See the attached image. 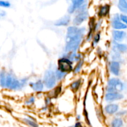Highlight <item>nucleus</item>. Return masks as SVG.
<instances>
[{
	"label": "nucleus",
	"instance_id": "32",
	"mask_svg": "<svg viewBox=\"0 0 127 127\" xmlns=\"http://www.w3.org/2000/svg\"><path fill=\"white\" fill-rule=\"evenodd\" d=\"M72 127H83V126H82V124H81L79 121H77V122L75 123V124L74 125V126Z\"/></svg>",
	"mask_w": 127,
	"mask_h": 127
},
{
	"label": "nucleus",
	"instance_id": "4",
	"mask_svg": "<svg viewBox=\"0 0 127 127\" xmlns=\"http://www.w3.org/2000/svg\"><path fill=\"white\" fill-rule=\"evenodd\" d=\"M57 68L68 74L73 71V63L66 57L62 56L57 60Z\"/></svg>",
	"mask_w": 127,
	"mask_h": 127
},
{
	"label": "nucleus",
	"instance_id": "17",
	"mask_svg": "<svg viewBox=\"0 0 127 127\" xmlns=\"http://www.w3.org/2000/svg\"><path fill=\"white\" fill-rule=\"evenodd\" d=\"M110 11V6L108 4L103 5L98 9L97 16L99 19H103L107 17L109 15Z\"/></svg>",
	"mask_w": 127,
	"mask_h": 127
},
{
	"label": "nucleus",
	"instance_id": "15",
	"mask_svg": "<svg viewBox=\"0 0 127 127\" xmlns=\"http://www.w3.org/2000/svg\"><path fill=\"white\" fill-rule=\"evenodd\" d=\"M113 51L120 54H124L127 52V44L122 42H116L113 41Z\"/></svg>",
	"mask_w": 127,
	"mask_h": 127
},
{
	"label": "nucleus",
	"instance_id": "33",
	"mask_svg": "<svg viewBox=\"0 0 127 127\" xmlns=\"http://www.w3.org/2000/svg\"><path fill=\"white\" fill-rule=\"evenodd\" d=\"M80 120V115H77V121H79Z\"/></svg>",
	"mask_w": 127,
	"mask_h": 127
},
{
	"label": "nucleus",
	"instance_id": "12",
	"mask_svg": "<svg viewBox=\"0 0 127 127\" xmlns=\"http://www.w3.org/2000/svg\"><path fill=\"white\" fill-rule=\"evenodd\" d=\"M85 1L86 0H71V4L67 10L68 14H73L81 6L85 4Z\"/></svg>",
	"mask_w": 127,
	"mask_h": 127
},
{
	"label": "nucleus",
	"instance_id": "28",
	"mask_svg": "<svg viewBox=\"0 0 127 127\" xmlns=\"http://www.w3.org/2000/svg\"><path fill=\"white\" fill-rule=\"evenodd\" d=\"M11 6V3L9 1L5 0H0V7L9 8Z\"/></svg>",
	"mask_w": 127,
	"mask_h": 127
},
{
	"label": "nucleus",
	"instance_id": "11",
	"mask_svg": "<svg viewBox=\"0 0 127 127\" xmlns=\"http://www.w3.org/2000/svg\"><path fill=\"white\" fill-rule=\"evenodd\" d=\"M112 38L114 42H122L126 39L127 33L125 30H113L112 31Z\"/></svg>",
	"mask_w": 127,
	"mask_h": 127
},
{
	"label": "nucleus",
	"instance_id": "27",
	"mask_svg": "<svg viewBox=\"0 0 127 127\" xmlns=\"http://www.w3.org/2000/svg\"><path fill=\"white\" fill-rule=\"evenodd\" d=\"M35 102H36V97L34 95H30L29 96H28L26 98L24 101V103L26 105L30 106V105L34 104Z\"/></svg>",
	"mask_w": 127,
	"mask_h": 127
},
{
	"label": "nucleus",
	"instance_id": "35",
	"mask_svg": "<svg viewBox=\"0 0 127 127\" xmlns=\"http://www.w3.org/2000/svg\"><path fill=\"white\" fill-rule=\"evenodd\" d=\"M0 71H1V68H0Z\"/></svg>",
	"mask_w": 127,
	"mask_h": 127
},
{
	"label": "nucleus",
	"instance_id": "6",
	"mask_svg": "<svg viewBox=\"0 0 127 127\" xmlns=\"http://www.w3.org/2000/svg\"><path fill=\"white\" fill-rule=\"evenodd\" d=\"M107 86L114 88L117 92H123L125 89V84L118 77L110 78L107 81Z\"/></svg>",
	"mask_w": 127,
	"mask_h": 127
},
{
	"label": "nucleus",
	"instance_id": "14",
	"mask_svg": "<svg viewBox=\"0 0 127 127\" xmlns=\"http://www.w3.org/2000/svg\"><path fill=\"white\" fill-rule=\"evenodd\" d=\"M120 106L116 103H108L105 106L104 111L106 114L109 115H115L116 113L119 110Z\"/></svg>",
	"mask_w": 127,
	"mask_h": 127
},
{
	"label": "nucleus",
	"instance_id": "2",
	"mask_svg": "<svg viewBox=\"0 0 127 127\" xmlns=\"http://www.w3.org/2000/svg\"><path fill=\"white\" fill-rule=\"evenodd\" d=\"M24 88L21 79H18L13 73L7 71L5 83V89L10 91H19Z\"/></svg>",
	"mask_w": 127,
	"mask_h": 127
},
{
	"label": "nucleus",
	"instance_id": "19",
	"mask_svg": "<svg viewBox=\"0 0 127 127\" xmlns=\"http://www.w3.org/2000/svg\"><path fill=\"white\" fill-rule=\"evenodd\" d=\"M82 80L81 78H78L77 79H75L74 81L72 82L69 85V89H70L72 93H76L79 90L82 85Z\"/></svg>",
	"mask_w": 127,
	"mask_h": 127
},
{
	"label": "nucleus",
	"instance_id": "24",
	"mask_svg": "<svg viewBox=\"0 0 127 127\" xmlns=\"http://www.w3.org/2000/svg\"><path fill=\"white\" fill-rule=\"evenodd\" d=\"M6 71L4 69H1L0 71V88L5 89V83H6Z\"/></svg>",
	"mask_w": 127,
	"mask_h": 127
},
{
	"label": "nucleus",
	"instance_id": "7",
	"mask_svg": "<svg viewBox=\"0 0 127 127\" xmlns=\"http://www.w3.org/2000/svg\"><path fill=\"white\" fill-rule=\"evenodd\" d=\"M111 26L113 30H126L127 25L123 23L120 18V14L116 13L112 16L111 19Z\"/></svg>",
	"mask_w": 127,
	"mask_h": 127
},
{
	"label": "nucleus",
	"instance_id": "16",
	"mask_svg": "<svg viewBox=\"0 0 127 127\" xmlns=\"http://www.w3.org/2000/svg\"><path fill=\"white\" fill-rule=\"evenodd\" d=\"M63 56L68 58V59L70 60L73 63H77V62H79L80 60L83 59L82 53L77 52H67H67H65V54Z\"/></svg>",
	"mask_w": 127,
	"mask_h": 127
},
{
	"label": "nucleus",
	"instance_id": "29",
	"mask_svg": "<svg viewBox=\"0 0 127 127\" xmlns=\"http://www.w3.org/2000/svg\"><path fill=\"white\" fill-rule=\"evenodd\" d=\"M126 115H127V110H118L115 114L116 117H122L125 116Z\"/></svg>",
	"mask_w": 127,
	"mask_h": 127
},
{
	"label": "nucleus",
	"instance_id": "30",
	"mask_svg": "<svg viewBox=\"0 0 127 127\" xmlns=\"http://www.w3.org/2000/svg\"><path fill=\"white\" fill-rule=\"evenodd\" d=\"M120 20L123 23L127 25V14L123 13L120 14Z\"/></svg>",
	"mask_w": 127,
	"mask_h": 127
},
{
	"label": "nucleus",
	"instance_id": "31",
	"mask_svg": "<svg viewBox=\"0 0 127 127\" xmlns=\"http://www.w3.org/2000/svg\"><path fill=\"white\" fill-rule=\"evenodd\" d=\"M6 12H5L4 11H1H1H0V19L5 17H6Z\"/></svg>",
	"mask_w": 127,
	"mask_h": 127
},
{
	"label": "nucleus",
	"instance_id": "18",
	"mask_svg": "<svg viewBox=\"0 0 127 127\" xmlns=\"http://www.w3.org/2000/svg\"><path fill=\"white\" fill-rule=\"evenodd\" d=\"M62 91V87L61 85L56 86L54 88L51 89V91L49 92L48 94V96H49L51 99H56L59 97V95L61 94Z\"/></svg>",
	"mask_w": 127,
	"mask_h": 127
},
{
	"label": "nucleus",
	"instance_id": "25",
	"mask_svg": "<svg viewBox=\"0 0 127 127\" xmlns=\"http://www.w3.org/2000/svg\"><path fill=\"white\" fill-rule=\"evenodd\" d=\"M101 39V32L100 31H97V32L95 33V34L93 35V37H92V45L93 47L97 45L98 43H99Z\"/></svg>",
	"mask_w": 127,
	"mask_h": 127
},
{
	"label": "nucleus",
	"instance_id": "34",
	"mask_svg": "<svg viewBox=\"0 0 127 127\" xmlns=\"http://www.w3.org/2000/svg\"><path fill=\"white\" fill-rule=\"evenodd\" d=\"M0 100H1V97H0Z\"/></svg>",
	"mask_w": 127,
	"mask_h": 127
},
{
	"label": "nucleus",
	"instance_id": "26",
	"mask_svg": "<svg viewBox=\"0 0 127 127\" xmlns=\"http://www.w3.org/2000/svg\"><path fill=\"white\" fill-rule=\"evenodd\" d=\"M55 70V73H56V78H57V81H61L63 80L65 78V77L67 76V74L64 73V72L61 71L59 69H57V67L56 68Z\"/></svg>",
	"mask_w": 127,
	"mask_h": 127
},
{
	"label": "nucleus",
	"instance_id": "1",
	"mask_svg": "<svg viewBox=\"0 0 127 127\" xmlns=\"http://www.w3.org/2000/svg\"><path fill=\"white\" fill-rule=\"evenodd\" d=\"M87 34V29L80 26H68L66 31L65 52H78Z\"/></svg>",
	"mask_w": 127,
	"mask_h": 127
},
{
	"label": "nucleus",
	"instance_id": "3",
	"mask_svg": "<svg viewBox=\"0 0 127 127\" xmlns=\"http://www.w3.org/2000/svg\"><path fill=\"white\" fill-rule=\"evenodd\" d=\"M42 81H43L45 88L47 89L51 90L52 88H54L57 82L54 69L52 68H48L44 73Z\"/></svg>",
	"mask_w": 127,
	"mask_h": 127
},
{
	"label": "nucleus",
	"instance_id": "10",
	"mask_svg": "<svg viewBox=\"0 0 127 127\" xmlns=\"http://www.w3.org/2000/svg\"><path fill=\"white\" fill-rule=\"evenodd\" d=\"M28 86L30 89L36 93H42L45 88L42 79H37L35 81L29 82Z\"/></svg>",
	"mask_w": 127,
	"mask_h": 127
},
{
	"label": "nucleus",
	"instance_id": "21",
	"mask_svg": "<svg viewBox=\"0 0 127 127\" xmlns=\"http://www.w3.org/2000/svg\"><path fill=\"white\" fill-rule=\"evenodd\" d=\"M124 125L123 119L122 117H116L110 122V127H123Z\"/></svg>",
	"mask_w": 127,
	"mask_h": 127
},
{
	"label": "nucleus",
	"instance_id": "13",
	"mask_svg": "<svg viewBox=\"0 0 127 127\" xmlns=\"http://www.w3.org/2000/svg\"><path fill=\"white\" fill-rule=\"evenodd\" d=\"M72 22V17L70 14L65 15L61 18L57 19L54 23V25L56 27H67Z\"/></svg>",
	"mask_w": 127,
	"mask_h": 127
},
{
	"label": "nucleus",
	"instance_id": "20",
	"mask_svg": "<svg viewBox=\"0 0 127 127\" xmlns=\"http://www.w3.org/2000/svg\"><path fill=\"white\" fill-rule=\"evenodd\" d=\"M22 121L25 124L30 127H39L38 124H37L36 120L30 116H27V117L22 119Z\"/></svg>",
	"mask_w": 127,
	"mask_h": 127
},
{
	"label": "nucleus",
	"instance_id": "5",
	"mask_svg": "<svg viewBox=\"0 0 127 127\" xmlns=\"http://www.w3.org/2000/svg\"><path fill=\"white\" fill-rule=\"evenodd\" d=\"M74 16L72 19V25L77 26H80L83 22L89 19V13L87 10L82 11H76Z\"/></svg>",
	"mask_w": 127,
	"mask_h": 127
},
{
	"label": "nucleus",
	"instance_id": "8",
	"mask_svg": "<svg viewBox=\"0 0 127 127\" xmlns=\"http://www.w3.org/2000/svg\"><path fill=\"white\" fill-rule=\"evenodd\" d=\"M124 98V94L120 92L106 93L104 96V100L107 103H113L114 102L123 100Z\"/></svg>",
	"mask_w": 127,
	"mask_h": 127
},
{
	"label": "nucleus",
	"instance_id": "9",
	"mask_svg": "<svg viewBox=\"0 0 127 127\" xmlns=\"http://www.w3.org/2000/svg\"><path fill=\"white\" fill-rule=\"evenodd\" d=\"M110 72L112 75L118 77L120 75L121 63L120 62L117 60H112L108 64Z\"/></svg>",
	"mask_w": 127,
	"mask_h": 127
},
{
	"label": "nucleus",
	"instance_id": "23",
	"mask_svg": "<svg viewBox=\"0 0 127 127\" xmlns=\"http://www.w3.org/2000/svg\"><path fill=\"white\" fill-rule=\"evenodd\" d=\"M83 64H84V60H83V58L81 60H80L79 62H77V63H76L75 65L73 66V71H72L73 74H79L81 70L82 69Z\"/></svg>",
	"mask_w": 127,
	"mask_h": 127
},
{
	"label": "nucleus",
	"instance_id": "36",
	"mask_svg": "<svg viewBox=\"0 0 127 127\" xmlns=\"http://www.w3.org/2000/svg\"><path fill=\"white\" fill-rule=\"evenodd\" d=\"M0 11H1V9H0Z\"/></svg>",
	"mask_w": 127,
	"mask_h": 127
},
{
	"label": "nucleus",
	"instance_id": "22",
	"mask_svg": "<svg viewBox=\"0 0 127 127\" xmlns=\"http://www.w3.org/2000/svg\"><path fill=\"white\" fill-rule=\"evenodd\" d=\"M118 8L122 13L127 14V0H118Z\"/></svg>",
	"mask_w": 127,
	"mask_h": 127
}]
</instances>
